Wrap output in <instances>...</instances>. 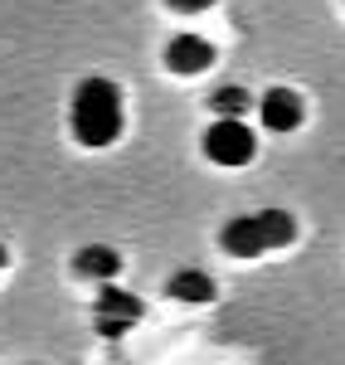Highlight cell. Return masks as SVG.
<instances>
[{"label": "cell", "mask_w": 345, "mask_h": 365, "mask_svg": "<svg viewBox=\"0 0 345 365\" xmlns=\"http://www.w3.org/2000/svg\"><path fill=\"white\" fill-rule=\"evenodd\" d=\"M5 258H10V253H5V249H0V268H5Z\"/></svg>", "instance_id": "cell-12"}, {"label": "cell", "mask_w": 345, "mask_h": 365, "mask_svg": "<svg viewBox=\"0 0 345 365\" xmlns=\"http://www.w3.org/2000/svg\"><path fill=\"white\" fill-rule=\"evenodd\" d=\"M73 268L83 273V278H97V282H112L117 268H122V258H117L112 249H102V244H92V249H83L78 258H73Z\"/></svg>", "instance_id": "cell-8"}, {"label": "cell", "mask_w": 345, "mask_h": 365, "mask_svg": "<svg viewBox=\"0 0 345 365\" xmlns=\"http://www.w3.org/2000/svg\"><path fill=\"white\" fill-rule=\"evenodd\" d=\"M73 137L78 146H112L122 137V88L112 78H83L73 88Z\"/></svg>", "instance_id": "cell-1"}, {"label": "cell", "mask_w": 345, "mask_h": 365, "mask_svg": "<svg viewBox=\"0 0 345 365\" xmlns=\"http://www.w3.org/2000/svg\"><path fill=\"white\" fill-rule=\"evenodd\" d=\"M166 292L175 302H214V278L200 273V268H180V273H171Z\"/></svg>", "instance_id": "cell-7"}, {"label": "cell", "mask_w": 345, "mask_h": 365, "mask_svg": "<svg viewBox=\"0 0 345 365\" xmlns=\"http://www.w3.org/2000/svg\"><path fill=\"white\" fill-rule=\"evenodd\" d=\"M142 312L146 307H142V297H137V292L102 282L97 307H92V322H97V331H102V336H122L127 327H137V322H142Z\"/></svg>", "instance_id": "cell-3"}, {"label": "cell", "mask_w": 345, "mask_h": 365, "mask_svg": "<svg viewBox=\"0 0 345 365\" xmlns=\"http://www.w3.org/2000/svg\"><path fill=\"white\" fill-rule=\"evenodd\" d=\"M219 244H224L233 258H258V253H267L262 220H258V215H238V220H229L224 234H219Z\"/></svg>", "instance_id": "cell-6"}, {"label": "cell", "mask_w": 345, "mask_h": 365, "mask_svg": "<svg viewBox=\"0 0 345 365\" xmlns=\"http://www.w3.org/2000/svg\"><path fill=\"white\" fill-rule=\"evenodd\" d=\"M253 151H258V137L243 117H214V127L204 132V156L214 166H243L253 161Z\"/></svg>", "instance_id": "cell-2"}, {"label": "cell", "mask_w": 345, "mask_h": 365, "mask_svg": "<svg viewBox=\"0 0 345 365\" xmlns=\"http://www.w3.org/2000/svg\"><path fill=\"white\" fill-rule=\"evenodd\" d=\"M214 63V44L204 34H175L166 44V68L171 73H204Z\"/></svg>", "instance_id": "cell-4"}, {"label": "cell", "mask_w": 345, "mask_h": 365, "mask_svg": "<svg viewBox=\"0 0 345 365\" xmlns=\"http://www.w3.org/2000/svg\"><path fill=\"white\" fill-rule=\"evenodd\" d=\"M258 117H262L267 132H292L302 122V98L292 88H267L258 98Z\"/></svg>", "instance_id": "cell-5"}, {"label": "cell", "mask_w": 345, "mask_h": 365, "mask_svg": "<svg viewBox=\"0 0 345 365\" xmlns=\"http://www.w3.org/2000/svg\"><path fill=\"white\" fill-rule=\"evenodd\" d=\"M171 10H180V15H200V10H209L214 0H166Z\"/></svg>", "instance_id": "cell-11"}, {"label": "cell", "mask_w": 345, "mask_h": 365, "mask_svg": "<svg viewBox=\"0 0 345 365\" xmlns=\"http://www.w3.org/2000/svg\"><path fill=\"white\" fill-rule=\"evenodd\" d=\"M209 108H214V117H243L248 108H253V93L238 83H224L209 93Z\"/></svg>", "instance_id": "cell-9"}, {"label": "cell", "mask_w": 345, "mask_h": 365, "mask_svg": "<svg viewBox=\"0 0 345 365\" xmlns=\"http://www.w3.org/2000/svg\"><path fill=\"white\" fill-rule=\"evenodd\" d=\"M258 220H262V234H267V249H282V244L297 239V220L287 210H258Z\"/></svg>", "instance_id": "cell-10"}]
</instances>
